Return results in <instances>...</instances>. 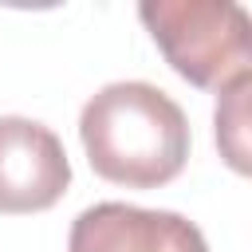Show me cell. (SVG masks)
<instances>
[{
	"instance_id": "cell-1",
	"label": "cell",
	"mask_w": 252,
	"mask_h": 252,
	"mask_svg": "<svg viewBox=\"0 0 252 252\" xmlns=\"http://www.w3.org/2000/svg\"><path fill=\"white\" fill-rule=\"evenodd\" d=\"M79 142L91 169L122 189H161L189 161V118L154 83L98 87L79 110Z\"/></svg>"
},
{
	"instance_id": "cell-2",
	"label": "cell",
	"mask_w": 252,
	"mask_h": 252,
	"mask_svg": "<svg viewBox=\"0 0 252 252\" xmlns=\"http://www.w3.org/2000/svg\"><path fill=\"white\" fill-rule=\"evenodd\" d=\"M138 16L165 63L201 91L252 79V20L232 0H142Z\"/></svg>"
},
{
	"instance_id": "cell-3",
	"label": "cell",
	"mask_w": 252,
	"mask_h": 252,
	"mask_svg": "<svg viewBox=\"0 0 252 252\" xmlns=\"http://www.w3.org/2000/svg\"><path fill=\"white\" fill-rule=\"evenodd\" d=\"M71 185V161L59 134L35 118L0 114V213H47Z\"/></svg>"
},
{
	"instance_id": "cell-4",
	"label": "cell",
	"mask_w": 252,
	"mask_h": 252,
	"mask_svg": "<svg viewBox=\"0 0 252 252\" xmlns=\"http://www.w3.org/2000/svg\"><path fill=\"white\" fill-rule=\"evenodd\" d=\"M67 252H209V240L173 209L98 201L71 220Z\"/></svg>"
},
{
	"instance_id": "cell-5",
	"label": "cell",
	"mask_w": 252,
	"mask_h": 252,
	"mask_svg": "<svg viewBox=\"0 0 252 252\" xmlns=\"http://www.w3.org/2000/svg\"><path fill=\"white\" fill-rule=\"evenodd\" d=\"M248 91H252V79H240L228 91H220V102H217V146L236 173H248V142H244Z\"/></svg>"
}]
</instances>
